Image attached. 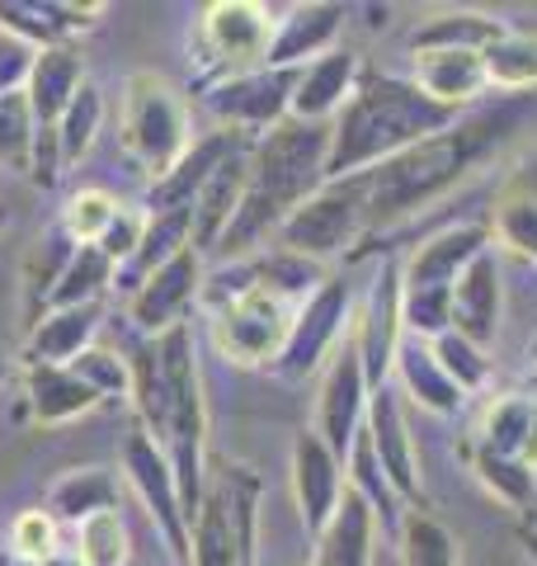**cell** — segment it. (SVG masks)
I'll list each match as a JSON object with an SVG mask.
<instances>
[{
    "label": "cell",
    "mask_w": 537,
    "mask_h": 566,
    "mask_svg": "<svg viewBox=\"0 0 537 566\" xmlns=\"http://www.w3.org/2000/svg\"><path fill=\"white\" fill-rule=\"evenodd\" d=\"M245 175H250V147L236 151L231 161L218 166V175L203 185V193L193 199V251H218L231 218L241 208V193H245Z\"/></svg>",
    "instance_id": "obj_27"
},
{
    "label": "cell",
    "mask_w": 537,
    "mask_h": 566,
    "mask_svg": "<svg viewBox=\"0 0 537 566\" xmlns=\"http://www.w3.org/2000/svg\"><path fill=\"white\" fill-rule=\"evenodd\" d=\"M0 232H6V208H0Z\"/></svg>",
    "instance_id": "obj_57"
},
{
    "label": "cell",
    "mask_w": 537,
    "mask_h": 566,
    "mask_svg": "<svg viewBox=\"0 0 537 566\" xmlns=\"http://www.w3.org/2000/svg\"><path fill=\"white\" fill-rule=\"evenodd\" d=\"M514 123H518L514 109L472 114V118H457L453 128L415 142L410 151L391 156V161L372 166L368 170V227H397L406 218H420L424 208H434L443 193H453L514 133Z\"/></svg>",
    "instance_id": "obj_3"
},
{
    "label": "cell",
    "mask_w": 537,
    "mask_h": 566,
    "mask_svg": "<svg viewBox=\"0 0 537 566\" xmlns=\"http://www.w3.org/2000/svg\"><path fill=\"white\" fill-rule=\"evenodd\" d=\"M326 156H330V123H278L250 147V175L241 208L231 218L218 251L227 260L260 255L268 237L326 185Z\"/></svg>",
    "instance_id": "obj_2"
},
{
    "label": "cell",
    "mask_w": 537,
    "mask_h": 566,
    "mask_svg": "<svg viewBox=\"0 0 537 566\" xmlns=\"http://www.w3.org/2000/svg\"><path fill=\"white\" fill-rule=\"evenodd\" d=\"M274 14L255 0H212L199 20V39L218 81L245 76L268 62V43H274ZM212 81V85H218Z\"/></svg>",
    "instance_id": "obj_9"
},
{
    "label": "cell",
    "mask_w": 537,
    "mask_h": 566,
    "mask_svg": "<svg viewBox=\"0 0 537 566\" xmlns=\"http://www.w3.org/2000/svg\"><path fill=\"white\" fill-rule=\"evenodd\" d=\"M33 133H39V123H33V109H29L24 91L0 95V166L29 175Z\"/></svg>",
    "instance_id": "obj_46"
},
{
    "label": "cell",
    "mask_w": 537,
    "mask_h": 566,
    "mask_svg": "<svg viewBox=\"0 0 537 566\" xmlns=\"http://www.w3.org/2000/svg\"><path fill=\"white\" fill-rule=\"evenodd\" d=\"M99 303H85V307H52L43 312V322L29 331V345H24V368H39V364H71L76 354L90 349L99 331Z\"/></svg>",
    "instance_id": "obj_29"
},
{
    "label": "cell",
    "mask_w": 537,
    "mask_h": 566,
    "mask_svg": "<svg viewBox=\"0 0 537 566\" xmlns=\"http://www.w3.org/2000/svg\"><path fill=\"white\" fill-rule=\"evenodd\" d=\"M509 24L481 10H439L434 20H424L415 29L410 48L415 52H439V48H457V52H486Z\"/></svg>",
    "instance_id": "obj_34"
},
{
    "label": "cell",
    "mask_w": 537,
    "mask_h": 566,
    "mask_svg": "<svg viewBox=\"0 0 537 566\" xmlns=\"http://www.w3.org/2000/svg\"><path fill=\"white\" fill-rule=\"evenodd\" d=\"M499 312H505V283H499L495 251H486L453 283V331L476 349H491L499 331Z\"/></svg>",
    "instance_id": "obj_21"
},
{
    "label": "cell",
    "mask_w": 537,
    "mask_h": 566,
    "mask_svg": "<svg viewBox=\"0 0 537 566\" xmlns=\"http://www.w3.org/2000/svg\"><path fill=\"white\" fill-rule=\"evenodd\" d=\"M457 123V109L434 104L415 81L401 76H368L358 81L354 99L330 123V156H326V180H349L368 175L372 166L410 151L415 142L434 137Z\"/></svg>",
    "instance_id": "obj_4"
},
{
    "label": "cell",
    "mask_w": 537,
    "mask_h": 566,
    "mask_svg": "<svg viewBox=\"0 0 537 566\" xmlns=\"http://www.w3.org/2000/svg\"><path fill=\"white\" fill-rule=\"evenodd\" d=\"M203 303H208V331H212V349L222 354L227 364L241 368H260L283 354L293 331V303H283L268 289L245 279V264L231 260L227 270L203 283Z\"/></svg>",
    "instance_id": "obj_5"
},
{
    "label": "cell",
    "mask_w": 537,
    "mask_h": 566,
    "mask_svg": "<svg viewBox=\"0 0 537 566\" xmlns=\"http://www.w3.org/2000/svg\"><path fill=\"white\" fill-rule=\"evenodd\" d=\"M368 232V175L349 180H326L288 222L278 227L274 245L293 255H307L316 264H330Z\"/></svg>",
    "instance_id": "obj_7"
},
{
    "label": "cell",
    "mask_w": 537,
    "mask_h": 566,
    "mask_svg": "<svg viewBox=\"0 0 537 566\" xmlns=\"http://www.w3.org/2000/svg\"><path fill=\"white\" fill-rule=\"evenodd\" d=\"M10 553L33 557V562H48L62 553V524L48 515V510H24L14 515L10 524Z\"/></svg>",
    "instance_id": "obj_49"
},
{
    "label": "cell",
    "mask_w": 537,
    "mask_h": 566,
    "mask_svg": "<svg viewBox=\"0 0 537 566\" xmlns=\"http://www.w3.org/2000/svg\"><path fill=\"white\" fill-rule=\"evenodd\" d=\"M491 251V227L481 222H457L443 227L429 241H420L410 251L406 270H401V289H434V293H453V283L462 279V270Z\"/></svg>",
    "instance_id": "obj_17"
},
{
    "label": "cell",
    "mask_w": 537,
    "mask_h": 566,
    "mask_svg": "<svg viewBox=\"0 0 537 566\" xmlns=\"http://www.w3.org/2000/svg\"><path fill=\"white\" fill-rule=\"evenodd\" d=\"M62 147H57V128H39L33 133V156H29V180L52 189L62 180Z\"/></svg>",
    "instance_id": "obj_51"
},
{
    "label": "cell",
    "mask_w": 537,
    "mask_h": 566,
    "mask_svg": "<svg viewBox=\"0 0 537 566\" xmlns=\"http://www.w3.org/2000/svg\"><path fill=\"white\" fill-rule=\"evenodd\" d=\"M0 29L10 33V43H20L29 52L66 43V24L57 20L52 0H6L0 6Z\"/></svg>",
    "instance_id": "obj_43"
},
{
    "label": "cell",
    "mask_w": 537,
    "mask_h": 566,
    "mask_svg": "<svg viewBox=\"0 0 537 566\" xmlns=\"http://www.w3.org/2000/svg\"><path fill=\"white\" fill-rule=\"evenodd\" d=\"M368 374H364V359H358L354 340L345 335V345H339L330 359H326V374H320V397H316V424L312 430L326 439V449L335 458H349L358 430H364L368 420Z\"/></svg>",
    "instance_id": "obj_12"
},
{
    "label": "cell",
    "mask_w": 537,
    "mask_h": 566,
    "mask_svg": "<svg viewBox=\"0 0 537 566\" xmlns=\"http://www.w3.org/2000/svg\"><path fill=\"white\" fill-rule=\"evenodd\" d=\"M147 222H151V212H147V208H133V203H123V208H118L114 227L99 237V251L114 260V270H118V264H128V260L137 255L141 237H147Z\"/></svg>",
    "instance_id": "obj_50"
},
{
    "label": "cell",
    "mask_w": 537,
    "mask_h": 566,
    "mask_svg": "<svg viewBox=\"0 0 537 566\" xmlns=\"http://www.w3.org/2000/svg\"><path fill=\"white\" fill-rule=\"evenodd\" d=\"M203 297V255L193 251H179L170 264H160V270L141 283V289L128 297V322L156 340V335H166L170 326H185L189 322V307Z\"/></svg>",
    "instance_id": "obj_13"
},
{
    "label": "cell",
    "mask_w": 537,
    "mask_h": 566,
    "mask_svg": "<svg viewBox=\"0 0 537 566\" xmlns=\"http://www.w3.org/2000/svg\"><path fill=\"white\" fill-rule=\"evenodd\" d=\"M467 458H472L476 482L486 486L495 501H505L509 510H518V515H528L537 505V468H528L524 458L486 453V449H472V444H467Z\"/></svg>",
    "instance_id": "obj_37"
},
{
    "label": "cell",
    "mask_w": 537,
    "mask_h": 566,
    "mask_svg": "<svg viewBox=\"0 0 537 566\" xmlns=\"http://www.w3.org/2000/svg\"><path fill=\"white\" fill-rule=\"evenodd\" d=\"M189 566H255L245 557V547L231 528V510H227V495L218 491V482H208L203 491V505H199V520L189 528Z\"/></svg>",
    "instance_id": "obj_33"
},
{
    "label": "cell",
    "mask_w": 537,
    "mask_h": 566,
    "mask_svg": "<svg viewBox=\"0 0 537 566\" xmlns=\"http://www.w3.org/2000/svg\"><path fill=\"white\" fill-rule=\"evenodd\" d=\"M415 85H420V91L434 99V104H443V109L472 104L481 91H491L481 52H457V48L415 52Z\"/></svg>",
    "instance_id": "obj_26"
},
{
    "label": "cell",
    "mask_w": 537,
    "mask_h": 566,
    "mask_svg": "<svg viewBox=\"0 0 537 566\" xmlns=\"http://www.w3.org/2000/svg\"><path fill=\"white\" fill-rule=\"evenodd\" d=\"M128 374H133L128 397L137 424L170 458L179 505H185V520L193 528L208 491V397H203L193 326L185 322L156 335V340H141L128 359Z\"/></svg>",
    "instance_id": "obj_1"
},
{
    "label": "cell",
    "mask_w": 537,
    "mask_h": 566,
    "mask_svg": "<svg viewBox=\"0 0 537 566\" xmlns=\"http://www.w3.org/2000/svg\"><path fill=\"white\" fill-rule=\"evenodd\" d=\"M71 255H76V241H71L62 232V222L57 227H48V232L33 241V251L24 255V326L33 331L43 322V312L52 307V293H57V283L66 274V264Z\"/></svg>",
    "instance_id": "obj_30"
},
{
    "label": "cell",
    "mask_w": 537,
    "mask_h": 566,
    "mask_svg": "<svg viewBox=\"0 0 537 566\" xmlns=\"http://www.w3.org/2000/svg\"><path fill=\"white\" fill-rule=\"evenodd\" d=\"M491 237L505 245V251H514L518 260H537V170H524L499 193Z\"/></svg>",
    "instance_id": "obj_35"
},
{
    "label": "cell",
    "mask_w": 537,
    "mask_h": 566,
    "mask_svg": "<svg viewBox=\"0 0 537 566\" xmlns=\"http://www.w3.org/2000/svg\"><path fill=\"white\" fill-rule=\"evenodd\" d=\"M71 374H76L85 387H95L99 401H109V397H128L133 392V374H128V359H118L114 349H95L90 345L85 354H76V359L66 364Z\"/></svg>",
    "instance_id": "obj_48"
},
{
    "label": "cell",
    "mask_w": 537,
    "mask_h": 566,
    "mask_svg": "<svg viewBox=\"0 0 537 566\" xmlns=\"http://www.w3.org/2000/svg\"><path fill=\"white\" fill-rule=\"evenodd\" d=\"M114 289V260L99 251V245H76L66 274L52 293V307H85V303H99V293ZM48 307V312H52Z\"/></svg>",
    "instance_id": "obj_42"
},
{
    "label": "cell",
    "mask_w": 537,
    "mask_h": 566,
    "mask_svg": "<svg viewBox=\"0 0 537 566\" xmlns=\"http://www.w3.org/2000/svg\"><path fill=\"white\" fill-rule=\"evenodd\" d=\"M245 279L250 283H260V289H268L274 297H283V303H293L302 307L307 297L326 283V264H316L307 255H293V251H278V245H268V251L260 255H245Z\"/></svg>",
    "instance_id": "obj_31"
},
{
    "label": "cell",
    "mask_w": 537,
    "mask_h": 566,
    "mask_svg": "<svg viewBox=\"0 0 537 566\" xmlns=\"http://www.w3.org/2000/svg\"><path fill=\"white\" fill-rule=\"evenodd\" d=\"M368 444L378 453L387 486L397 491L401 505H420V449H415V434H410V420H406V406L397 387H378L368 397Z\"/></svg>",
    "instance_id": "obj_15"
},
{
    "label": "cell",
    "mask_w": 537,
    "mask_h": 566,
    "mask_svg": "<svg viewBox=\"0 0 537 566\" xmlns=\"http://www.w3.org/2000/svg\"><path fill=\"white\" fill-rule=\"evenodd\" d=\"M293 85H297V71H274V66H260V71H245V76H231L208 85V114L222 123L231 133H268L278 123H288L293 109Z\"/></svg>",
    "instance_id": "obj_11"
},
{
    "label": "cell",
    "mask_w": 537,
    "mask_h": 566,
    "mask_svg": "<svg viewBox=\"0 0 537 566\" xmlns=\"http://www.w3.org/2000/svg\"><path fill=\"white\" fill-rule=\"evenodd\" d=\"M118 147L151 185L160 175H170V166L193 147L189 104L166 76H156V71H133V76L123 81Z\"/></svg>",
    "instance_id": "obj_6"
},
{
    "label": "cell",
    "mask_w": 537,
    "mask_h": 566,
    "mask_svg": "<svg viewBox=\"0 0 537 566\" xmlns=\"http://www.w3.org/2000/svg\"><path fill=\"white\" fill-rule=\"evenodd\" d=\"M99 510H118V482L109 468H71L48 491V515L57 524L76 528L81 520L99 515Z\"/></svg>",
    "instance_id": "obj_32"
},
{
    "label": "cell",
    "mask_w": 537,
    "mask_h": 566,
    "mask_svg": "<svg viewBox=\"0 0 537 566\" xmlns=\"http://www.w3.org/2000/svg\"><path fill=\"white\" fill-rule=\"evenodd\" d=\"M123 476H128L133 491L141 495V505H147L156 534L166 538L170 557L179 566H189V520H185V505H179V486H175L170 458L160 453V444L147 430H141L137 420H133L128 439H123Z\"/></svg>",
    "instance_id": "obj_10"
},
{
    "label": "cell",
    "mask_w": 537,
    "mask_h": 566,
    "mask_svg": "<svg viewBox=\"0 0 537 566\" xmlns=\"http://www.w3.org/2000/svg\"><path fill=\"white\" fill-rule=\"evenodd\" d=\"M345 463H349V486L372 505V515H378V520H397L401 501H397V491L387 486L378 453H372V444H368V430H358V439H354V449H349Z\"/></svg>",
    "instance_id": "obj_45"
},
{
    "label": "cell",
    "mask_w": 537,
    "mask_h": 566,
    "mask_svg": "<svg viewBox=\"0 0 537 566\" xmlns=\"http://www.w3.org/2000/svg\"><path fill=\"white\" fill-rule=\"evenodd\" d=\"M71 553L81 566H128L133 557V534L118 510H99V515L81 520L71 528Z\"/></svg>",
    "instance_id": "obj_38"
},
{
    "label": "cell",
    "mask_w": 537,
    "mask_h": 566,
    "mask_svg": "<svg viewBox=\"0 0 537 566\" xmlns=\"http://www.w3.org/2000/svg\"><path fill=\"white\" fill-rule=\"evenodd\" d=\"M250 142L241 133H231V128H218V133H208L199 137L193 147L179 156V161L170 166V175H160V180L147 189V212H175V208H193V199L203 193V185L218 175L222 161H231L236 151H245Z\"/></svg>",
    "instance_id": "obj_18"
},
{
    "label": "cell",
    "mask_w": 537,
    "mask_h": 566,
    "mask_svg": "<svg viewBox=\"0 0 537 566\" xmlns=\"http://www.w3.org/2000/svg\"><path fill=\"white\" fill-rule=\"evenodd\" d=\"M401 566H457V538L429 510L401 515Z\"/></svg>",
    "instance_id": "obj_40"
},
{
    "label": "cell",
    "mask_w": 537,
    "mask_h": 566,
    "mask_svg": "<svg viewBox=\"0 0 537 566\" xmlns=\"http://www.w3.org/2000/svg\"><path fill=\"white\" fill-rule=\"evenodd\" d=\"M0 566H43V562L20 557V553H10V547H0Z\"/></svg>",
    "instance_id": "obj_54"
},
{
    "label": "cell",
    "mask_w": 537,
    "mask_h": 566,
    "mask_svg": "<svg viewBox=\"0 0 537 566\" xmlns=\"http://www.w3.org/2000/svg\"><path fill=\"white\" fill-rule=\"evenodd\" d=\"M349 340L364 359V374H368V387L378 392L387 387L391 368H397V349L406 340V326H401V270H387L372 279L368 289V303L358 312V322L349 326Z\"/></svg>",
    "instance_id": "obj_14"
},
{
    "label": "cell",
    "mask_w": 537,
    "mask_h": 566,
    "mask_svg": "<svg viewBox=\"0 0 537 566\" xmlns=\"http://www.w3.org/2000/svg\"><path fill=\"white\" fill-rule=\"evenodd\" d=\"M10 382V359H6V349H0V387Z\"/></svg>",
    "instance_id": "obj_56"
},
{
    "label": "cell",
    "mask_w": 537,
    "mask_h": 566,
    "mask_svg": "<svg viewBox=\"0 0 537 566\" xmlns=\"http://www.w3.org/2000/svg\"><path fill=\"white\" fill-rule=\"evenodd\" d=\"M349 307H354L349 283L339 274H330L307 297V303L293 312V331H288V345H283V354L274 359V374L283 382H302L307 374H316V368H326L330 354L345 345V331L354 326Z\"/></svg>",
    "instance_id": "obj_8"
},
{
    "label": "cell",
    "mask_w": 537,
    "mask_h": 566,
    "mask_svg": "<svg viewBox=\"0 0 537 566\" xmlns=\"http://www.w3.org/2000/svg\"><path fill=\"white\" fill-rule=\"evenodd\" d=\"M524 463L537 468V392H533V424H528V449H524Z\"/></svg>",
    "instance_id": "obj_52"
},
{
    "label": "cell",
    "mask_w": 537,
    "mask_h": 566,
    "mask_svg": "<svg viewBox=\"0 0 537 566\" xmlns=\"http://www.w3.org/2000/svg\"><path fill=\"white\" fill-rule=\"evenodd\" d=\"M481 62H486V81L495 91H533L537 85V39L533 33L505 29L481 52Z\"/></svg>",
    "instance_id": "obj_39"
},
{
    "label": "cell",
    "mask_w": 537,
    "mask_h": 566,
    "mask_svg": "<svg viewBox=\"0 0 537 566\" xmlns=\"http://www.w3.org/2000/svg\"><path fill=\"white\" fill-rule=\"evenodd\" d=\"M81 85H85V62L71 43L33 52V66L24 81V99L33 109V123H39V128H57V118L66 114V104L76 99Z\"/></svg>",
    "instance_id": "obj_22"
},
{
    "label": "cell",
    "mask_w": 537,
    "mask_h": 566,
    "mask_svg": "<svg viewBox=\"0 0 537 566\" xmlns=\"http://www.w3.org/2000/svg\"><path fill=\"white\" fill-rule=\"evenodd\" d=\"M391 374L401 378V392L420 406V411L429 416H457L462 406H467V392L443 374V364L434 359V349H429V340H415V335H406L401 349H397V368Z\"/></svg>",
    "instance_id": "obj_24"
},
{
    "label": "cell",
    "mask_w": 537,
    "mask_h": 566,
    "mask_svg": "<svg viewBox=\"0 0 537 566\" xmlns=\"http://www.w3.org/2000/svg\"><path fill=\"white\" fill-rule=\"evenodd\" d=\"M193 245V208H175V212H151L147 222V237H141L137 255L128 264H118L114 270V289L118 293H137L141 283H147L160 264H170L179 251H189Z\"/></svg>",
    "instance_id": "obj_28"
},
{
    "label": "cell",
    "mask_w": 537,
    "mask_h": 566,
    "mask_svg": "<svg viewBox=\"0 0 537 566\" xmlns=\"http://www.w3.org/2000/svg\"><path fill=\"white\" fill-rule=\"evenodd\" d=\"M43 566H81V562H76V553H71V547H62V553H57V557H48Z\"/></svg>",
    "instance_id": "obj_55"
},
{
    "label": "cell",
    "mask_w": 537,
    "mask_h": 566,
    "mask_svg": "<svg viewBox=\"0 0 537 566\" xmlns=\"http://www.w3.org/2000/svg\"><path fill=\"white\" fill-rule=\"evenodd\" d=\"M24 401H29V416L52 430V424H71L90 416L99 406V392L85 387L66 364H39V368H24Z\"/></svg>",
    "instance_id": "obj_25"
},
{
    "label": "cell",
    "mask_w": 537,
    "mask_h": 566,
    "mask_svg": "<svg viewBox=\"0 0 537 566\" xmlns=\"http://www.w3.org/2000/svg\"><path fill=\"white\" fill-rule=\"evenodd\" d=\"M429 349H434V359L443 364V374L453 378L462 392H481L491 378V359H486V349H476L472 340H462L457 331H443L439 340H429Z\"/></svg>",
    "instance_id": "obj_47"
},
{
    "label": "cell",
    "mask_w": 537,
    "mask_h": 566,
    "mask_svg": "<svg viewBox=\"0 0 537 566\" xmlns=\"http://www.w3.org/2000/svg\"><path fill=\"white\" fill-rule=\"evenodd\" d=\"M118 208H123V203L114 199L109 189H95V185L76 189V193L66 199V208H62V232L76 241V245H99V237L114 227Z\"/></svg>",
    "instance_id": "obj_44"
},
{
    "label": "cell",
    "mask_w": 537,
    "mask_h": 566,
    "mask_svg": "<svg viewBox=\"0 0 537 566\" xmlns=\"http://www.w3.org/2000/svg\"><path fill=\"white\" fill-rule=\"evenodd\" d=\"M372 547H378V515L354 486L345 491L335 520L316 534L312 566H372Z\"/></svg>",
    "instance_id": "obj_23"
},
{
    "label": "cell",
    "mask_w": 537,
    "mask_h": 566,
    "mask_svg": "<svg viewBox=\"0 0 537 566\" xmlns=\"http://www.w3.org/2000/svg\"><path fill=\"white\" fill-rule=\"evenodd\" d=\"M518 543H524V553H528V562L537 566V528H518Z\"/></svg>",
    "instance_id": "obj_53"
},
{
    "label": "cell",
    "mask_w": 537,
    "mask_h": 566,
    "mask_svg": "<svg viewBox=\"0 0 537 566\" xmlns=\"http://www.w3.org/2000/svg\"><path fill=\"white\" fill-rule=\"evenodd\" d=\"M528 424H533V392H505L481 411L476 430L467 444L486 449V453H505V458H524L528 449Z\"/></svg>",
    "instance_id": "obj_36"
},
{
    "label": "cell",
    "mask_w": 537,
    "mask_h": 566,
    "mask_svg": "<svg viewBox=\"0 0 537 566\" xmlns=\"http://www.w3.org/2000/svg\"><path fill=\"white\" fill-rule=\"evenodd\" d=\"M349 491V472H345V458H335L326 449V439L316 430H302L293 439V495H297V515L302 528L316 538L320 528L335 520L339 501Z\"/></svg>",
    "instance_id": "obj_16"
},
{
    "label": "cell",
    "mask_w": 537,
    "mask_h": 566,
    "mask_svg": "<svg viewBox=\"0 0 537 566\" xmlns=\"http://www.w3.org/2000/svg\"><path fill=\"white\" fill-rule=\"evenodd\" d=\"M354 91H358V52L335 48V52H326V57H316V62H307L297 71L288 118H297V123H335L339 109L354 99Z\"/></svg>",
    "instance_id": "obj_20"
},
{
    "label": "cell",
    "mask_w": 537,
    "mask_h": 566,
    "mask_svg": "<svg viewBox=\"0 0 537 566\" xmlns=\"http://www.w3.org/2000/svg\"><path fill=\"white\" fill-rule=\"evenodd\" d=\"M345 29V6L330 0H312V6H293L274 24V43H268V62L274 71H302L307 62L335 52V39Z\"/></svg>",
    "instance_id": "obj_19"
},
{
    "label": "cell",
    "mask_w": 537,
    "mask_h": 566,
    "mask_svg": "<svg viewBox=\"0 0 537 566\" xmlns=\"http://www.w3.org/2000/svg\"><path fill=\"white\" fill-rule=\"evenodd\" d=\"M104 128V95L95 81H85L76 99L66 104V114L57 118V147H62V166L71 170L81 161V156H90V147H95V137Z\"/></svg>",
    "instance_id": "obj_41"
}]
</instances>
